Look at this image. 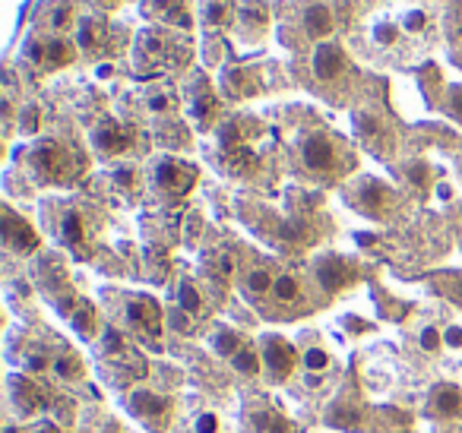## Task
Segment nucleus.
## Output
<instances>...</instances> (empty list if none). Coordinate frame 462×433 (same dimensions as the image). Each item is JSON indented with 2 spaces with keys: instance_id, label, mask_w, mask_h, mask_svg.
Listing matches in <instances>:
<instances>
[{
  "instance_id": "nucleus-39",
  "label": "nucleus",
  "mask_w": 462,
  "mask_h": 433,
  "mask_svg": "<svg viewBox=\"0 0 462 433\" xmlns=\"http://www.w3.org/2000/svg\"><path fill=\"white\" fill-rule=\"evenodd\" d=\"M377 35H380V38H383V42H386V45H390V42H393V38H396V29H390V25H383V29H380V32H377Z\"/></svg>"
},
{
  "instance_id": "nucleus-10",
  "label": "nucleus",
  "mask_w": 462,
  "mask_h": 433,
  "mask_svg": "<svg viewBox=\"0 0 462 433\" xmlns=\"http://www.w3.org/2000/svg\"><path fill=\"white\" fill-rule=\"evenodd\" d=\"M342 67H345V57H342V51H339L336 45H320V48H317V57H314L317 79L329 83V79H336L339 73H342Z\"/></svg>"
},
{
  "instance_id": "nucleus-41",
  "label": "nucleus",
  "mask_w": 462,
  "mask_h": 433,
  "mask_svg": "<svg viewBox=\"0 0 462 433\" xmlns=\"http://www.w3.org/2000/svg\"><path fill=\"white\" fill-rule=\"evenodd\" d=\"M101 4H105V6H114V4H118V0H101Z\"/></svg>"
},
{
  "instance_id": "nucleus-29",
  "label": "nucleus",
  "mask_w": 462,
  "mask_h": 433,
  "mask_svg": "<svg viewBox=\"0 0 462 433\" xmlns=\"http://www.w3.org/2000/svg\"><path fill=\"white\" fill-rule=\"evenodd\" d=\"M304 367H308V370H326V367H329V354L320 351V348L304 351Z\"/></svg>"
},
{
  "instance_id": "nucleus-25",
  "label": "nucleus",
  "mask_w": 462,
  "mask_h": 433,
  "mask_svg": "<svg viewBox=\"0 0 462 433\" xmlns=\"http://www.w3.org/2000/svg\"><path fill=\"white\" fill-rule=\"evenodd\" d=\"M193 114H196V120H200V124H209V120H213V114H215V98L209 96V92H203V96L193 101Z\"/></svg>"
},
{
  "instance_id": "nucleus-37",
  "label": "nucleus",
  "mask_w": 462,
  "mask_h": 433,
  "mask_svg": "<svg viewBox=\"0 0 462 433\" xmlns=\"http://www.w3.org/2000/svg\"><path fill=\"white\" fill-rule=\"evenodd\" d=\"M219 272H222V275H231V272H235V260H231V256H222V260H219Z\"/></svg>"
},
{
  "instance_id": "nucleus-24",
  "label": "nucleus",
  "mask_w": 462,
  "mask_h": 433,
  "mask_svg": "<svg viewBox=\"0 0 462 433\" xmlns=\"http://www.w3.org/2000/svg\"><path fill=\"white\" fill-rule=\"evenodd\" d=\"M273 291H276L278 301H285V304H291V301H298V297H301V288H298V282L291 279V275H278Z\"/></svg>"
},
{
  "instance_id": "nucleus-36",
  "label": "nucleus",
  "mask_w": 462,
  "mask_h": 433,
  "mask_svg": "<svg viewBox=\"0 0 462 433\" xmlns=\"http://www.w3.org/2000/svg\"><path fill=\"white\" fill-rule=\"evenodd\" d=\"M409 174H412V180H415V184H427V171H424V165H415Z\"/></svg>"
},
{
  "instance_id": "nucleus-17",
  "label": "nucleus",
  "mask_w": 462,
  "mask_h": 433,
  "mask_svg": "<svg viewBox=\"0 0 462 433\" xmlns=\"http://www.w3.org/2000/svg\"><path fill=\"white\" fill-rule=\"evenodd\" d=\"M60 234H64V241L70 243V247H79V243L86 241L83 215H79V212H67L64 219H60Z\"/></svg>"
},
{
  "instance_id": "nucleus-34",
  "label": "nucleus",
  "mask_w": 462,
  "mask_h": 433,
  "mask_svg": "<svg viewBox=\"0 0 462 433\" xmlns=\"http://www.w3.org/2000/svg\"><path fill=\"white\" fill-rule=\"evenodd\" d=\"M446 345H453V348H462V329H446Z\"/></svg>"
},
{
  "instance_id": "nucleus-7",
  "label": "nucleus",
  "mask_w": 462,
  "mask_h": 433,
  "mask_svg": "<svg viewBox=\"0 0 462 433\" xmlns=\"http://www.w3.org/2000/svg\"><path fill=\"white\" fill-rule=\"evenodd\" d=\"M95 146L108 155H118V152H127L133 146V133L124 130L118 120H101L95 127Z\"/></svg>"
},
{
  "instance_id": "nucleus-40",
  "label": "nucleus",
  "mask_w": 462,
  "mask_h": 433,
  "mask_svg": "<svg viewBox=\"0 0 462 433\" xmlns=\"http://www.w3.org/2000/svg\"><path fill=\"white\" fill-rule=\"evenodd\" d=\"M35 433H60L57 427H42V430H35Z\"/></svg>"
},
{
  "instance_id": "nucleus-33",
  "label": "nucleus",
  "mask_w": 462,
  "mask_h": 433,
  "mask_svg": "<svg viewBox=\"0 0 462 433\" xmlns=\"http://www.w3.org/2000/svg\"><path fill=\"white\" fill-rule=\"evenodd\" d=\"M26 364H29V370H42L45 364H47V357L42 354V351H35V354H29V357H26Z\"/></svg>"
},
{
  "instance_id": "nucleus-31",
  "label": "nucleus",
  "mask_w": 462,
  "mask_h": 433,
  "mask_svg": "<svg viewBox=\"0 0 462 433\" xmlns=\"http://www.w3.org/2000/svg\"><path fill=\"white\" fill-rule=\"evenodd\" d=\"M421 345H424L427 351H437L440 348V333L437 329H424V333H421Z\"/></svg>"
},
{
  "instance_id": "nucleus-6",
  "label": "nucleus",
  "mask_w": 462,
  "mask_h": 433,
  "mask_svg": "<svg viewBox=\"0 0 462 433\" xmlns=\"http://www.w3.org/2000/svg\"><path fill=\"white\" fill-rule=\"evenodd\" d=\"M10 396H13V405L19 408V415H35L47 402L45 392L32 380H26V376H10Z\"/></svg>"
},
{
  "instance_id": "nucleus-13",
  "label": "nucleus",
  "mask_w": 462,
  "mask_h": 433,
  "mask_svg": "<svg viewBox=\"0 0 462 433\" xmlns=\"http://www.w3.org/2000/svg\"><path fill=\"white\" fill-rule=\"evenodd\" d=\"M390 200H393L390 190H386L380 180H364V184H361V193H358V202H361V209H364V212H371V215L386 212Z\"/></svg>"
},
{
  "instance_id": "nucleus-12",
  "label": "nucleus",
  "mask_w": 462,
  "mask_h": 433,
  "mask_svg": "<svg viewBox=\"0 0 462 433\" xmlns=\"http://www.w3.org/2000/svg\"><path fill=\"white\" fill-rule=\"evenodd\" d=\"M317 275H320L323 288L339 291V288H345V285L351 282V266H349V262H342L339 256H332V260H323V262H320Z\"/></svg>"
},
{
  "instance_id": "nucleus-26",
  "label": "nucleus",
  "mask_w": 462,
  "mask_h": 433,
  "mask_svg": "<svg viewBox=\"0 0 462 433\" xmlns=\"http://www.w3.org/2000/svg\"><path fill=\"white\" fill-rule=\"evenodd\" d=\"M54 370H57L64 380H77V376H83V367H79V361H73V357H57L54 361Z\"/></svg>"
},
{
  "instance_id": "nucleus-5",
  "label": "nucleus",
  "mask_w": 462,
  "mask_h": 433,
  "mask_svg": "<svg viewBox=\"0 0 462 433\" xmlns=\"http://www.w3.org/2000/svg\"><path fill=\"white\" fill-rule=\"evenodd\" d=\"M301 155H304V165H308L310 171H329L332 161H336V146H332L329 137L314 133V137H308L301 143Z\"/></svg>"
},
{
  "instance_id": "nucleus-15",
  "label": "nucleus",
  "mask_w": 462,
  "mask_h": 433,
  "mask_svg": "<svg viewBox=\"0 0 462 433\" xmlns=\"http://www.w3.org/2000/svg\"><path fill=\"white\" fill-rule=\"evenodd\" d=\"M304 25H308V32L314 38L329 35V32H332V13H329V6L314 4L308 13H304Z\"/></svg>"
},
{
  "instance_id": "nucleus-14",
  "label": "nucleus",
  "mask_w": 462,
  "mask_h": 433,
  "mask_svg": "<svg viewBox=\"0 0 462 433\" xmlns=\"http://www.w3.org/2000/svg\"><path fill=\"white\" fill-rule=\"evenodd\" d=\"M434 411H437L440 417L462 415V396L456 386H440V389L434 392Z\"/></svg>"
},
{
  "instance_id": "nucleus-11",
  "label": "nucleus",
  "mask_w": 462,
  "mask_h": 433,
  "mask_svg": "<svg viewBox=\"0 0 462 433\" xmlns=\"http://www.w3.org/2000/svg\"><path fill=\"white\" fill-rule=\"evenodd\" d=\"M29 57L35 60V64H42V67H64V64H70V57H73V51H70V45L67 42H45V45H32L29 48Z\"/></svg>"
},
{
  "instance_id": "nucleus-27",
  "label": "nucleus",
  "mask_w": 462,
  "mask_h": 433,
  "mask_svg": "<svg viewBox=\"0 0 462 433\" xmlns=\"http://www.w3.org/2000/svg\"><path fill=\"white\" fill-rule=\"evenodd\" d=\"M273 285H276V279H269V272H263V269H257V272L247 275V288L254 291V294H266Z\"/></svg>"
},
{
  "instance_id": "nucleus-3",
  "label": "nucleus",
  "mask_w": 462,
  "mask_h": 433,
  "mask_svg": "<svg viewBox=\"0 0 462 433\" xmlns=\"http://www.w3.org/2000/svg\"><path fill=\"white\" fill-rule=\"evenodd\" d=\"M196 180V168L193 165H184V161H174V158H165L159 161V168H155V184L162 187L165 193H187L190 187H193Z\"/></svg>"
},
{
  "instance_id": "nucleus-35",
  "label": "nucleus",
  "mask_w": 462,
  "mask_h": 433,
  "mask_svg": "<svg viewBox=\"0 0 462 433\" xmlns=\"http://www.w3.org/2000/svg\"><path fill=\"white\" fill-rule=\"evenodd\" d=\"M70 23V6H60L57 13H54V25H67Z\"/></svg>"
},
{
  "instance_id": "nucleus-8",
  "label": "nucleus",
  "mask_w": 462,
  "mask_h": 433,
  "mask_svg": "<svg viewBox=\"0 0 462 433\" xmlns=\"http://www.w3.org/2000/svg\"><path fill=\"white\" fill-rule=\"evenodd\" d=\"M263 361H266L269 374L276 376V380H285V376L291 374V367H295V348H291L288 342H282V338H266V348H263Z\"/></svg>"
},
{
  "instance_id": "nucleus-20",
  "label": "nucleus",
  "mask_w": 462,
  "mask_h": 433,
  "mask_svg": "<svg viewBox=\"0 0 462 433\" xmlns=\"http://www.w3.org/2000/svg\"><path fill=\"white\" fill-rule=\"evenodd\" d=\"M77 307H79V310L73 313V326H77L86 338H92V333H95V323H92V320H95V310H92L86 301H79Z\"/></svg>"
},
{
  "instance_id": "nucleus-28",
  "label": "nucleus",
  "mask_w": 462,
  "mask_h": 433,
  "mask_svg": "<svg viewBox=\"0 0 462 433\" xmlns=\"http://www.w3.org/2000/svg\"><path fill=\"white\" fill-rule=\"evenodd\" d=\"M355 127H358V133H361L364 139H373L380 133V120L371 117V114H355Z\"/></svg>"
},
{
  "instance_id": "nucleus-32",
  "label": "nucleus",
  "mask_w": 462,
  "mask_h": 433,
  "mask_svg": "<svg viewBox=\"0 0 462 433\" xmlns=\"http://www.w3.org/2000/svg\"><path fill=\"white\" fill-rule=\"evenodd\" d=\"M450 108H453V114L462 117V86H456V89L450 92Z\"/></svg>"
},
{
  "instance_id": "nucleus-2",
  "label": "nucleus",
  "mask_w": 462,
  "mask_h": 433,
  "mask_svg": "<svg viewBox=\"0 0 462 433\" xmlns=\"http://www.w3.org/2000/svg\"><path fill=\"white\" fill-rule=\"evenodd\" d=\"M127 326L130 329H140L146 335H159L162 333V310L152 297H142V294H133L127 297Z\"/></svg>"
},
{
  "instance_id": "nucleus-23",
  "label": "nucleus",
  "mask_w": 462,
  "mask_h": 433,
  "mask_svg": "<svg viewBox=\"0 0 462 433\" xmlns=\"http://www.w3.org/2000/svg\"><path fill=\"white\" fill-rule=\"evenodd\" d=\"M101 32H105V29H101V23H95V19H83V25H79V42H83L86 51L98 48Z\"/></svg>"
},
{
  "instance_id": "nucleus-9",
  "label": "nucleus",
  "mask_w": 462,
  "mask_h": 433,
  "mask_svg": "<svg viewBox=\"0 0 462 433\" xmlns=\"http://www.w3.org/2000/svg\"><path fill=\"white\" fill-rule=\"evenodd\" d=\"M130 408H133V415L142 417V421H149V424H159V421H165L168 417V411H171V402L168 398H162V396H155V392H137V396L130 398Z\"/></svg>"
},
{
  "instance_id": "nucleus-16",
  "label": "nucleus",
  "mask_w": 462,
  "mask_h": 433,
  "mask_svg": "<svg viewBox=\"0 0 462 433\" xmlns=\"http://www.w3.org/2000/svg\"><path fill=\"white\" fill-rule=\"evenodd\" d=\"M257 433H291V424L278 411H254Z\"/></svg>"
},
{
  "instance_id": "nucleus-22",
  "label": "nucleus",
  "mask_w": 462,
  "mask_h": 433,
  "mask_svg": "<svg viewBox=\"0 0 462 433\" xmlns=\"http://www.w3.org/2000/svg\"><path fill=\"white\" fill-rule=\"evenodd\" d=\"M178 301H181V310H187V313H193V316L203 313V297L196 294V288L190 285V282H184V285H181Z\"/></svg>"
},
{
  "instance_id": "nucleus-38",
  "label": "nucleus",
  "mask_w": 462,
  "mask_h": 433,
  "mask_svg": "<svg viewBox=\"0 0 462 433\" xmlns=\"http://www.w3.org/2000/svg\"><path fill=\"white\" fill-rule=\"evenodd\" d=\"M424 25V16L421 13H409V29H421Z\"/></svg>"
},
{
  "instance_id": "nucleus-30",
  "label": "nucleus",
  "mask_w": 462,
  "mask_h": 433,
  "mask_svg": "<svg viewBox=\"0 0 462 433\" xmlns=\"http://www.w3.org/2000/svg\"><path fill=\"white\" fill-rule=\"evenodd\" d=\"M215 430H219V421H215V415H209V411H206V415L196 417V433H215Z\"/></svg>"
},
{
  "instance_id": "nucleus-19",
  "label": "nucleus",
  "mask_w": 462,
  "mask_h": 433,
  "mask_svg": "<svg viewBox=\"0 0 462 433\" xmlns=\"http://www.w3.org/2000/svg\"><path fill=\"white\" fill-rule=\"evenodd\" d=\"M231 367H235L237 374H244V376H257L260 374V357H257V351L241 348L235 357H231Z\"/></svg>"
},
{
  "instance_id": "nucleus-4",
  "label": "nucleus",
  "mask_w": 462,
  "mask_h": 433,
  "mask_svg": "<svg viewBox=\"0 0 462 433\" xmlns=\"http://www.w3.org/2000/svg\"><path fill=\"white\" fill-rule=\"evenodd\" d=\"M4 241L16 253H32L38 247V234L32 231V225L26 219H19L16 212H10V209H4Z\"/></svg>"
},
{
  "instance_id": "nucleus-42",
  "label": "nucleus",
  "mask_w": 462,
  "mask_h": 433,
  "mask_svg": "<svg viewBox=\"0 0 462 433\" xmlns=\"http://www.w3.org/2000/svg\"><path fill=\"white\" fill-rule=\"evenodd\" d=\"M6 433H19V430L16 427H6Z\"/></svg>"
},
{
  "instance_id": "nucleus-21",
  "label": "nucleus",
  "mask_w": 462,
  "mask_h": 433,
  "mask_svg": "<svg viewBox=\"0 0 462 433\" xmlns=\"http://www.w3.org/2000/svg\"><path fill=\"white\" fill-rule=\"evenodd\" d=\"M215 351H219L222 357H228V361H231V357L241 351V335H237V333H228V329H222V333L215 335Z\"/></svg>"
},
{
  "instance_id": "nucleus-1",
  "label": "nucleus",
  "mask_w": 462,
  "mask_h": 433,
  "mask_svg": "<svg viewBox=\"0 0 462 433\" xmlns=\"http://www.w3.org/2000/svg\"><path fill=\"white\" fill-rule=\"evenodd\" d=\"M32 171L38 174L42 180H51V184H60V180H70L73 174L79 171V161H73V155L67 152L60 143H42L32 149L29 155Z\"/></svg>"
},
{
  "instance_id": "nucleus-18",
  "label": "nucleus",
  "mask_w": 462,
  "mask_h": 433,
  "mask_svg": "<svg viewBox=\"0 0 462 433\" xmlns=\"http://www.w3.org/2000/svg\"><path fill=\"white\" fill-rule=\"evenodd\" d=\"M225 165H228V171L244 174V171H250V168H257V155H254V149H247V146L228 149V152H225Z\"/></svg>"
}]
</instances>
